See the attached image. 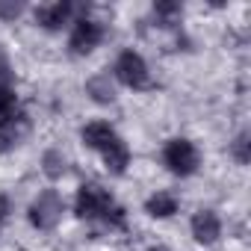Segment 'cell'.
Here are the masks:
<instances>
[{
    "mask_svg": "<svg viewBox=\"0 0 251 251\" xmlns=\"http://www.w3.org/2000/svg\"><path fill=\"white\" fill-rule=\"evenodd\" d=\"M74 213L80 219H103L109 227H124L127 216L124 207H118L112 201V195L106 189H100L98 183H83L77 189V201H74Z\"/></svg>",
    "mask_w": 251,
    "mask_h": 251,
    "instance_id": "6da1fadb",
    "label": "cell"
},
{
    "mask_svg": "<svg viewBox=\"0 0 251 251\" xmlns=\"http://www.w3.org/2000/svg\"><path fill=\"white\" fill-rule=\"evenodd\" d=\"M163 163H166V169H169L172 175L189 177V175L198 172L201 154H198V148H195L189 139H169L166 148H163Z\"/></svg>",
    "mask_w": 251,
    "mask_h": 251,
    "instance_id": "7a4b0ae2",
    "label": "cell"
},
{
    "mask_svg": "<svg viewBox=\"0 0 251 251\" xmlns=\"http://www.w3.org/2000/svg\"><path fill=\"white\" fill-rule=\"evenodd\" d=\"M62 213H65L62 195L56 189H45L30 204V225L39 227V230H50V227H56V222L62 219Z\"/></svg>",
    "mask_w": 251,
    "mask_h": 251,
    "instance_id": "3957f363",
    "label": "cell"
},
{
    "mask_svg": "<svg viewBox=\"0 0 251 251\" xmlns=\"http://www.w3.org/2000/svg\"><path fill=\"white\" fill-rule=\"evenodd\" d=\"M115 77L118 83H124L127 89H151V74H148V65L145 59L136 53V50H124L118 59H115Z\"/></svg>",
    "mask_w": 251,
    "mask_h": 251,
    "instance_id": "277c9868",
    "label": "cell"
},
{
    "mask_svg": "<svg viewBox=\"0 0 251 251\" xmlns=\"http://www.w3.org/2000/svg\"><path fill=\"white\" fill-rule=\"evenodd\" d=\"M100 39H103V27H100L98 21H92V18H80V21L74 24V30H71L68 48H71V53L86 56V53H92V50L100 45Z\"/></svg>",
    "mask_w": 251,
    "mask_h": 251,
    "instance_id": "5b68a950",
    "label": "cell"
},
{
    "mask_svg": "<svg viewBox=\"0 0 251 251\" xmlns=\"http://www.w3.org/2000/svg\"><path fill=\"white\" fill-rule=\"evenodd\" d=\"M77 9H80V6L68 3V0H56V3L36 6V24L45 27V30H59L62 24H68V18H71Z\"/></svg>",
    "mask_w": 251,
    "mask_h": 251,
    "instance_id": "8992f818",
    "label": "cell"
},
{
    "mask_svg": "<svg viewBox=\"0 0 251 251\" xmlns=\"http://www.w3.org/2000/svg\"><path fill=\"white\" fill-rule=\"evenodd\" d=\"M27 130H30V118L18 109L12 118H6V121H0V154H6V151H12L24 136H27Z\"/></svg>",
    "mask_w": 251,
    "mask_h": 251,
    "instance_id": "52a82bcc",
    "label": "cell"
},
{
    "mask_svg": "<svg viewBox=\"0 0 251 251\" xmlns=\"http://www.w3.org/2000/svg\"><path fill=\"white\" fill-rule=\"evenodd\" d=\"M192 236L201 242V245H213L219 236H222V219L213 213V210H198L192 216Z\"/></svg>",
    "mask_w": 251,
    "mask_h": 251,
    "instance_id": "ba28073f",
    "label": "cell"
},
{
    "mask_svg": "<svg viewBox=\"0 0 251 251\" xmlns=\"http://www.w3.org/2000/svg\"><path fill=\"white\" fill-rule=\"evenodd\" d=\"M100 157H103V163H106V169L112 175H124V172H127V166H130V151H127V145H124L118 136L100 151Z\"/></svg>",
    "mask_w": 251,
    "mask_h": 251,
    "instance_id": "9c48e42d",
    "label": "cell"
},
{
    "mask_svg": "<svg viewBox=\"0 0 251 251\" xmlns=\"http://www.w3.org/2000/svg\"><path fill=\"white\" fill-rule=\"evenodd\" d=\"M83 145H89V148H95V151H103L118 133L109 127V124L106 121H92V124H86V127H83Z\"/></svg>",
    "mask_w": 251,
    "mask_h": 251,
    "instance_id": "30bf717a",
    "label": "cell"
},
{
    "mask_svg": "<svg viewBox=\"0 0 251 251\" xmlns=\"http://www.w3.org/2000/svg\"><path fill=\"white\" fill-rule=\"evenodd\" d=\"M145 210L154 219H169V216L177 213V195L175 192H157V195H151L145 201Z\"/></svg>",
    "mask_w": 251,
    "mask_h": 251,
    "instance_id": "8fae6325",
    "label": "cell"
},
{
    "mask_svg": "<svg viewBox=\"0 0 251 251\" xmlns=\"http://www.w3.org/2000/svg\"><path fill=\"white\" fill-rule=\"evenodd\" d=\"M86 92H89L92 100H98V103H112V100H115V89H112V83H109V74L92 77V80L86 83Z\"/></svg>",
    "mask_w": 251,
    "mask_h": 251,
    "instance_id": "7c38bea8",
    "label": "cell"
},
{
    "mask_svg": "<svg viewBox=\"0 0 251 251\" xmlns=\"http://www.w3.org/2000/svg\"><path fill=\"white\" fill-rule=\"evenodd\" d=\"M180 15H183V6L175 3V0H160V3H154V21H157L160 27H172V24H177Z\"/></svg>",
    "mask_w": 251,
    "mask_h": 251,
    "instance_id": "4fadbf2b",
    "label": "cell"
},
{
    "mask_svg": "<svg viewBox=\"0 0 251 251\" xmlns=\"http://www.w3.org/2000/svg\"><path fill=\"white\" fill-rule=\"evenodd\" d=\"M42 169H45V175H48L50 180H56V177H62V175L68 172V160H65L59 151H48V154L42 157Z\"/></svg>",
    "mask_w": 251,
    "mask_h": 251,
    "instance_id": "5bb4252c",
    "label": "cell"
},
{
    "mask_svg": "<svg viewBox=\"0 0 251 251\" xmlns=\"http://www.w3.org/2000/svg\"><path fill=\"white\" fill-rule=\"evenodd\" d=\"M18 112V98L12 89H0V121H6Z\"/></svg>",
    "mask_w": 251,
    "mask_h": 251,
    "instance_id": "9a60e30c",
    "label": "cell"
},
{
    "mask_svg": "<svg viewBox=\"0 0 251 251\" xmlns=\"http://www.w3.org/2000/svg\"><path fill=\"white\" fill-rule=\"evenodd\" d=\"M12 80H15V71H12V62L6 56V50L0 48V89H12Z\"/></svg>",
    "mask_w": 251,
    "mask_h": 251,
    "instance_id": "2e32d148",
    "label": "cell"
},
{
    "mask_svg": "<svg viewBox=\"0 0 251 251\" xmlns=\"http://www.w3.org/2000/svg\"><path fill=\"white\" fill-rule=\"evenodd\" d=\"M248 145H251V142H248V133H239V136L233 139V145H230V151H233L236 163H242V166L251 160V154H248Z\"/></svg>",
    "mask_w": 251,
    "mask_h": 251,
    "instance_id": "e0dca14e",
    "label": "cell"
},
{
    "mask_svg": "<svg viewBox=\"0 0 251 251\" xmlns=\"http://www.w3.org/2000/svg\"><path fill=\"white\" fill-rule=\"evenodd\" d=\"M24 9H27L24 3H15V0H9V3H0V18L12 21V18H18V15H21Z\"/></svg>",
    "mask_w": 251,
    "mask_h": 251,
    "instance_id": "ac0fdd59",
    "label": "cell"
},
{
    "mask_svg": "<svg viewBox=\"0 0 251 251\" xmlns=\"http://www.w3.org/2000/svg\"><path fill=\"white\" fill-rule=\"evenodd\" d=\"M9 213H12V204H9V198H6V195H0V227L6 225Z\"/></svg>",
    "mask_w": 251,
    "mask_h": 251,
    "instance_id": "d6986e66",
    "label": "cell"
}]
</instances>
